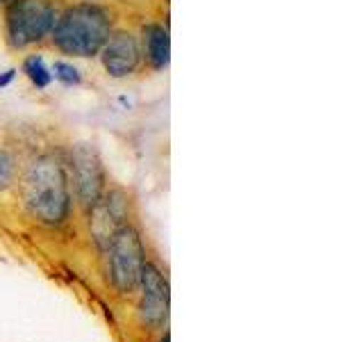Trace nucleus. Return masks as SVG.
<instances>
[{"instance_id": "nucleus-9", "label": "nucleus", "mask_w": 364, "mask_h": 342, "mask_svg": "<svg viewBox=\"0 0 364 342\" xmlns=\"http://www.w3.org/2000/svg\"><path fill=\"white\" fill-rule=\"evenodd\" d=\"M21 71L26 73L32 87H37V89H48L53 85V71H50V66L46 64L41 53H30L23 57Z\"/></svg>"}, {"instance_id": "nucleus-10", "label": "nucleus", "mask_w": 364, "mask_h": 342, "mask_svg": "<svg viewBox=\"0 0 364 342\" xmlns=\"http://www.w3.org/2000/svg\"><path fill=\"white\" fill-rule=\"evenodd\" d=\"M53 80H57L60 85L64 87H77L82 85V71L73 64V62H66V60H55L53 66Z\"/></svg>"}, {"instance_id": "nucleus-6", "label": "nucleus", "mask_w": 364, "mask_h": 342, "mask_svg": "<svg viewBox=\"0 0 364 342\" xmlns=\"http://www.w3.org/2000/svg\"><path fill=\"white\" fill-rule=\"evenodd\" d=\"M141 299H139V319L151 331L162 328L168 319V281L157 265L144 262L139 276Z\"/></svg>"}, {"instance_id": "nucleus-4", "label": "nucleus", "mask_w": 364, "mask_h": 342, "mask_svg": "<svg viewBox=\"0 0 364 342\" xmlns=\"http://www.w3.org/2000/svg\"><path fill=\"white\" fill-rule=\"evenodd\" d=\"M146 262L144 242L132 224L119 226L107 242V279L119 294L139 290L141 267Z\"/></svg>"}, {"instance_id": "nucleus-7", "label": "nucleus", "mask_w": 364, "mask_h": 342, "mask_svg": "<svg viewBox=\"0 0 364 342\" xmlns=\"http://www.w3.org/2000/svg\"><path fill=\"white\" fill-rule=\"evenodd\" d=\"M98 55L109 78H128L141 64L139 37L130 30H112Z\"/></svg>"}, {"instance_id": "nucleus-13", "label": "nucleus", "mask_w": 364, "mask_h": 342, "mask_svg": "<svg viewBox=\"0 0 364 342\" xmlns=\"http://www.w3.org/2000/svg\"><path fill=\"white\" fill-rule=\"evenodd\" d=\"M162 342H168V333H164V338H162Z\"/></svg>"}, {"instance_id": "nucleus-14", "label": "nucleus", "mask_w": 364, "mask_h": 342, "mask_svg": "<svg viewBox=\"0 0 364 342\" xmlns=\"http://www.w3.org/2000/svg\"><path fill=\"white\" fill-rule=\"evenodd\" d=\"M9 3V0H0V5H7Z\"/></svg>"}, {"instance_id": "nucleus-8", "label": "nucleus", "mask_w": 364, "mask_h": 342, "mask_svg": "<svg viewBox=\"0 0 364 342\" xmlns=\"http://www.w3.org/2000/svg\"><path fill=\"white\" fill-rule=\"evenodd\" d=\"M141 60L153 68V71H164L171 60V39L168 30L162 23H146L139 37Z\"/></svg>"}, {"instance_id": "nucleus-1", "label": "nucleus", "mask_w": 364, "mask_h": 342, "mask_svg": "<svg viewBox=\"0 0 364 342\" xmlns=\"http://www.w3.org/2000/svg\"><path fill=\"white\" fill-rule=\"evenodd\" d=\"M23 199L32 219L43 226L64 224L71 214L66 167L53 155L34 160L23 178Z\"/></svg>"}, {"instance_id": "nucleus-3", "label": "nucleus", "mask_w": 364, "mask_h": 342, "mask_svg": "<svg viewBox=\"0 0 364 342\" xmlns=\"http://www.w3.org/2000/svg\"><path fill=\"white\" fill-rule=\"evenodd\" d=\"M57 11L53 0H9L5 7V39L11 51H26L50 37Z\"/></svg>"}, {"instance_id": "nucleus-2", "label": "nucleus", "mask_w": 364, "mask_h": 342, "mask_svg": "<svg viewBox=\"0 0 364 342\" xmlns=\"http://www.w3.org/2000/svg\"><path fill=\"white\" fill-rule=\"evenodd\" d=\"M112 34L109 11L98 3H75L55 19L50 41L68 57H96Z\"/></svg>"}, {"instance_id": "nucleus-12", "label": "nucleus", "mask_w": 364, "mask_h": 342, "mask_svg": "<svg viewBox=\"0 0 364 342\" xmlns=\"http://www.w3.org/2000/svg\"><path fill=\"white\" fill-rule=\"evenodd\" d=\"M16 73H18L16 68H7V71L0 73V89H5V87H9L11 83H14Z\"/></svg>"}, {"instance_id": "nucleus-11", "label": "nucleus", "mask_w": 364, "mask_h": 342, "mask_svg": "<svg viewBox=\"0 0 364 342\" xmlns=\"http://www.w3.org/2000/svg\"><path fill=\"white\" fill-rule=\"evenodd\" d=\"M16 178V165L7 151L0 148V190H7Z\"/></svg>"}, {"instance_id": "nucleus-5", "label": "nucleus", "mask_w": 364, "mask_h": 342, "mask_svg": "<svg viewBox=\"0 0 364 342\" xmlns=\"http://www.w3.org/2000/svg\"><path fill=\"white\" fill-rule=\"evenodd\" d=\"M71 171L80 205L89 212L105 194V171L91 144H77L71 151Z\"/></svg>"}]
</instances>
